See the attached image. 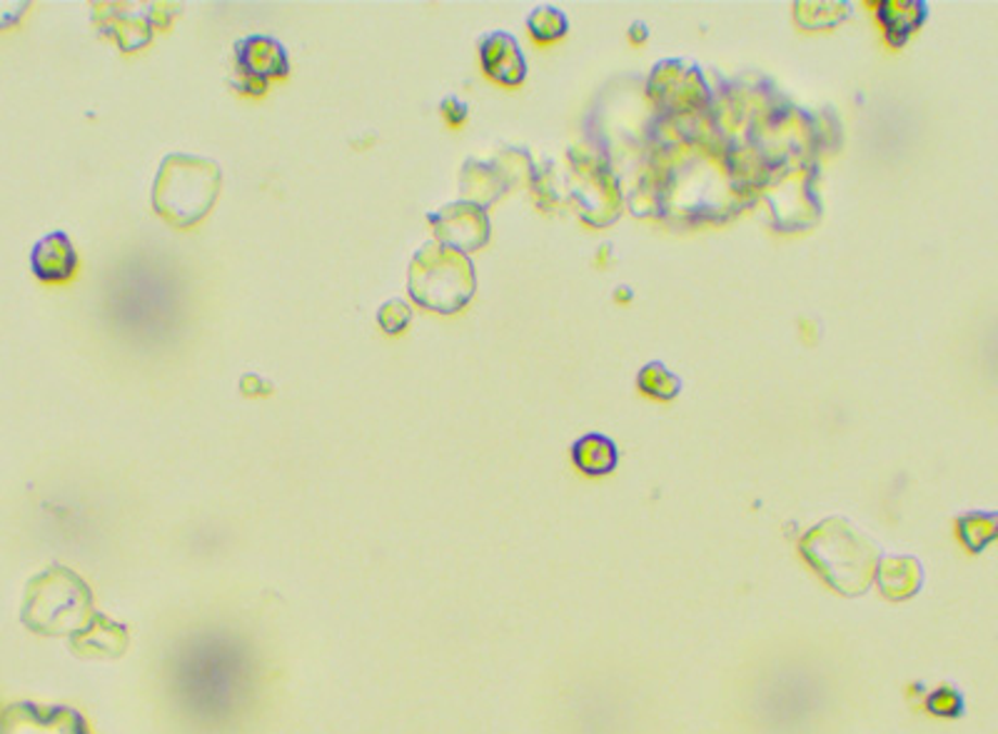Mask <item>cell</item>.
I'll return each instance as SVG.
<instances>
[{"label":"cell","mask_w":998,"mask_h":734,"mask_svg":"<svg viewBox=\"0 0 998 734\" xmlns=\"http://www.w3.org/2000/svg\"><path fill=\"white\" fill-rule=\"evenodd\" d=\"M811 195H813L811 175H807L804 170L794 173L789 180H784L782 186H779L776 195L769 198V203L771 207H774V215H776V228L784 230L786 220L796 218V215H799V228H804V223H801L804 215H809L811 220H817V213L821 211V207Z\"/></svg>","instance_id":"14"},{"label":"cell","mask_w":998,"mask_h":734,"mask_svg":"<svg viewBox=\"0 0 998 734\" xmlns=\"http://www.w3.org/2000/svg\"><path fill=\"white\" fill-rule=\"evenodd\" d=\"M28 8H30V3H13V0H0V30H8V28H13V25H18Z\"/></svg>","instance_id":"27"},{"label":"cell","mask_w":998,"mask_h":734,"mask_svg":"<svg viewBox=\"0 0 998 734\" xmlns=\"http://www.w3.org/2000/svg\"><path fill=\"white\" fill-rule=\"evenodd\" d=\"M632 295H634V293H632V288H627V286H622V288H617V290H615V300H617V303H632Z\"/></svg>","instance_id":"29"},{"label":"cell","mask_w":998,"mask_h":734,"mask_svg":"<svg viewBox=\"0 0 998 734\" xmlns=\"http://www.w3.org/2000/svg\"><path fill=\"white\" fill-rule=\"evenodd\" d=\"M71 647L83 657H121L125 647H128V635H125V628H121V624H113L103 615L96 612L93 622L78 632V635H73Z\"/></svg>","instance_id":"15"},{"label":"cell","mask_w":998,"mask_h":734,"mask_svg":"<svg viewBox=\"0 0 998 734\" xmlns=\"http://www.w3.org/2000/svg\"><path fill=\"white\" fill-rule=\"evenodd\" d=\"M649 40V28L644 21H634L629 25V43L632 46H644Z\"/></svg>","instance_id":"28"},{"label":"cell","mask_w":998,"mask_h":734,"mask_svg":"<svg viewBox=\"0 0 998 734\" xmlns=\"http://www.w3.org/2000/svg\"><path fill=\"white\" fill-rule=\"evenodd\" d=\"M0 734H90L80 712L71 707L33 703L11 705L0 714Z\"/></svg>","instance_id":"9"},{"label":"cell","mask_w":998,"mask_h":734,"mask_svg":"<svg viewBox=\"0 0 998 734\" xmlns=\"http://www.w3.org/2000/svg\"><path fill=\"white\" fill-rule=\"evenodd\" d=\"M926 707L931 714L938 717H959L963 712V699L956 689L951 687H942L936 689L934 695H928Z\"/></svg>","instance_id":"23"},{"label":"cell","mask_w":998,"mask_h":734,"mask_svg":"<svg viewBox=\"0 0 998 734\" xmlns=\"http://www.w3.org/2000/svg\"><path fill=\"white\" fill-rule=\"evenodd\" d=\"M440 113H442L444 123L452 125V128H459V125H465L469 118V105L465 103V100H459L457 96H447L440 103Z\"/></svg>","instance_id":"25"},{"label":"cell","mask_w":998,"mask_h":734,"mask_svg":"<svg viewBox=\"0 0 998 734\" xmlns=\"http://www.w3.org/2000/svg\"><path fill=\"white\" fill-rule=\"evenodd\" d=\"M854 5L849 0H801L794 3V18L804 30H826L849 21Z\"/></svg>","instance_id":"18"},{"label":"cell","mask_w":998,"mask_h":734,"mask_svg":"<svg viewBox=\"0 0 998 734\" xmlns=\"http://www.w3.org/2000/svg\"><path fill=\"white\" fill-rule=\"evenodd\" d=\"M223 188L220 165L210 157L170 153L153 182V207L173 228L188 230L213 211Z\"/></svg>","instance_id":"2"},{"label":"cell","mask_w":998,"mask_h":734,"mask_svg":"<svg viewBox=\"0 0 998 734\" xmlns=\"http://www.w3.org/2000/svg\"><path fill=\"white\" fill-rule=\"evenodd\" d=\"M636 388L652 400L669 403V400H674L679 392H682V380H679L665 363L652 360L642 367L640 375H636Z\"/></svg>","instance_id":"19"},{"label":"cell","mask_w":998,"mask_h":734,"mask_svg":"<svg viewBox=\"0 0 998 734\" xmlns=\"http://www.w3.org/2000/svg\"><path fill=\"white\" fill-rule=\"evenodd\" d=\"M23 624L40 635H78L93 622V595L68 567H50L28 582Z\"/></svg>","instance_id":"3"},{"label":"cell","mask_w":998,"mask_h":734,"mask_svg":"<svg viewBox=\"0 0 998 734\" xmlns=\"http://www.w3.org/2000/svg\"><path fill=\"white\" fill-rule=\"evenodd\" d=\"M407 290L425 311L455 315L465 311L477 293L472 257L440 243H425L407 270Z\"/></svg>","instance_id":"4"},{"label":"cell","mask_w":998,"mask_h":734,"mask_svg":"<svg viewBox=\"0 0 998 734\" xmlns=\"http://www.w3.org/2000/svg\"><path fill=\"white\" fill-rule=\"evenodd\" d=\"M799 547L813 570L844 595L867 592L882 560L874 542L861 535L844 517H829L819 522L804 535Z\"/></svg>","instance_id":"1"},{"label":"cell","mask_w":998,"mask_h":734,"mask_svg":"<svg viewBox=\"0 0 998 734\" xmlns=\"http://www.w3.org/2000/svg\"><path fill=\"white\" fill-rule=\"evenodd\" d=\"M527 30L536 40V43H555L561 40L569 30V21L565 11H559L555 5H536L527 18Z\"/></svg>","instance_id":"20"},{"label":"cell","mask_w":998,"mask_h":734,"mask_svg":"<svg viewBox=\"0 0 998 734\" xmlns=\"http://www.w3.org/2000/svg\"><path fill=\"white\" fill-rule=\"evenodd\" d=\"M480 63L484 75L505 88H517L527 80L522 48L507 30H492L480 38Z\"/></svg>","instance_id":"11"},{"label":"cell","mask_w":998,"mask_h":734,"mask_svg":"<svg viewBox=\"0 0 998 734\" xmlns=\"http://www.w3.org/2000/svg\"><path fill=\"white\" fill-rule=\"evenodd\" d=\"M415 318L413 305L405 303L402 298H390L377 307V325L384 336H402L409 328V322Z\"/></svg>","instance_id":"22"},{"label":"cell","mask_w":998,"mask_h":734,"mask_svg":"<svg viewBox=\"0 0 998 734\" xmlns=\"http://www.w3.org/2000/svg\"><path fill=\"white\" fill-rule=\"evenodd\" d=\"M572 463L590 478H599V474L615 470L619 463V450L607 435L590 432L572 445Z\"/></svg>","instance_id":"17"},{"label":"cell","mask_w":998,"mask_h":734,"mask_svg":"<svg viewBox=\"0 0 998 734\" xmlns=\"http://www.w3.org/2000/svg\"><path fill=\"white\" fill-rule=\"evenodd\" d=\"M228 83H230V88L235 90V93H240L245 98H263L267 93V88H270V83H267V80H260V78H253V75H245V73H238V71H232Z\"/></svg>","instance_id":"24"},{"label":"cell","mask_w":998,"mask_h":734,"mask_svg":"<svg viewBox=\"0 0 998 734\" xmlns=\"http://www.w3.org/2000/svg\"><path fill=\"white\" fill-rule=\"evenodd\" d=\"M876 18L884 25L886 43L892 48H904L909 38L928 18L926 0H882L876 5Z\"/></svg>","instance_id":"13"},{"label":"cell","mask_w":998,"mask_h":734,"mask_svg":"<svg viewBox=\"0 0 998 734\" xmlns=\"http://www.w3.org/2000/svg\"><path fill=\"white\" fill-rule=\"evenodd\" d=\"M232 71L253 75L260 80H282L290 75V55L278 38L273 36H245L235 40Z\"/></svg>","instance_id":"10"},{"label":"cell","mask_w":998,"mask_h":734,"mask_svg":"<svg viewBox=\"0 0 998 734\" xmlns=\"http://www.w3.org/2000/svg\"><path fill=\"white\" fill-rule=\"evenodd\" d=\"M430 225L434 232V243L459 250L465 255L488 245L492 236L488 211L475 203H467V200H455V203L430 213Z\"/></svg>","instance_id":"8"},{"label":"cell","mask_w":998,"mask_h":734,"mask_svg":"<svg viewBox=\"0 0 998 734\" xmlns=\"http://www.w3.org/2000/svg\"><path fill=\"white\" fill-rule=\"evenodd\" d=\"M532 175L534 165L530 155L517 148L505 150V153L490 163L469 157L463 165V173H459V193L465 195L463 200H467V203H475L488 211L492 203H497L511 188H519L527 180H532Z\"/></svg>","instance_id":"6"},{"label":"cell","mask_w":998,"mask_h":734,"mask_svg":"<svg viewBox=\"0 0 998 734\" xmlns=\"http://www.w3.org/2000/svg\"><path fill=\"white\" fill-rule=\"evenodd\" d=\"M996 512H969L959 520V537L971 553H981L996 540Z\"/></svg>","instance_id":"21"},{"label":"cell","mask_w":998,"mask_h":734,"mask_svg":"<svg viewBox=\"0 0 998 734\" xmlns=\"http://www.w3.org/2000/svg\"><path fill=\"white\" fill-rule=\"evenodd\" d=\"M30 270L40 282H68L78 270V253L68 232H46L30 250Z\"/></svg>","instance_id":"12"},{"label":"cell","mask_w":998,"mask_h":734,"mask_svg":"<svg viewBox=\"0 0 998 734\" xmlns=\"http://www.w3.org/2000/svg\"><path fill=\"white\" fill-rule=\"evenodd\" d=\"M240 392L245 397H270L275 392V385L260 372H245L240 378Z\"/></svg>","instance_id":"26"},{"label":"cell","mask_w":998,"mask_h":734,"mask_svg":"<svg viewBox=\"0 0 998 734\" xmlns=\"http://www.w3.org/2000/svg\"><path fill=\"white\" fill-rule=\"evenodd\" d=\"M180 3H96L93 23L100 36L113 38L123 53H136L153 40L155 30H167L175 15L180 11Z\"/></svg>","instance_id":"5"},{"label":"cell","mask_w":998,"mask_h":734,"mask_svg":"<svg viewBox=\"0 0 998 734\" xmlns=\"http://www.w3.org/2000/svg\"><path fill=\"white\" fill-rule=\"evenodd\" d=\"M647 90L654 103H659V107L669 113L702 111L711 98L702 71L682 61H661L654 65Z\"/></svg>","instance_id":"7"},{"label":"cell","mask_w":998,"mask_h":734,"mask_svg":"<svg viewBox=\"0 0 998 734\" xmlns=\"http://www.w3.org/2000/svg\"><path fill=\"white\" fill-rule=\"evenodd\" d=\"M876 582L888 599H909L924 582V570L913 557H882L876 567Z\"/></svg>","instance_id":"16"}]
</instances>
